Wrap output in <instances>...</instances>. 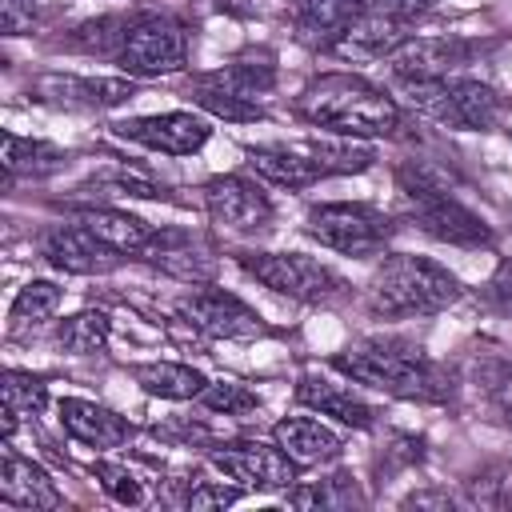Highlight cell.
Wrapping results in <instances>:
<instances>
[{
	"label": "cell",
	"mask_w": 512,
	"mask_h": 512,
	"mask_svg": "<svg viewBox=\"0 0 512 512\" xmlns=\"http://www.w3.org/2000/svg\"><path fill=\"white\" fill-rule=\"evenodd\" d=\"M404 40H408V20H400V16L384 12V8L364 4L356 12V20L344 28V36L328 52L332 56H344V60H384Z\"/></svg>",
	"instance_id": "obj_17"
},
{
	"label": "cell",
	"mask_w": 512,
	"mask_h": 512,
	"mask_svg": "<svg viewBox=\"0 0 512 512\" xmlns=\"http://www.w3.org/2000/svg\"><path fill=\"white\" fill-rule=\"evenodd\" d=\"M76 220H80L88 232H96L108 248H116V252H124V256H140V252L148 248L152 232H156V228H148L140 216L120 212V208H80Z\"/></svg>",
	"instance_id": "obj_24"
},
{
	"label": "cell",
	"mask_w": 512,
	"mask_h": 512,
	"mask_svg": "<svg viewBox=\"0 0 512 512\" xmlns=\"http://www.w3.org/2000/svg\"><path fill=\"white\" fill-rule=\"evenodd\" d=\"M468 44L460 36H408L400 48H392L388 68L400 84L416 80H444L456 76L460 64H468Z\"/></svg>",
	"instance_id": "obj_14"
},
{
	"label": "cell",
	"mask_w": 512,
	"mask_h": 512,
	"mask_svg": "<svg viewBox=\"0 0 512 512\" xmlns=\"http://www.w3.org/2000/svg\"><path fill=\"white\" fill-rule=\"evenodd\" d=\"M272 440L288 452V460L296 468H316V464H332L340 456V436L332 428H324L312 416H284L272 424Z\"/></svg>",
	"instance_id": "obj_20"
},
{
	"label": "cell",
	"mask_w": 512,
	"mask_h": 512,
	"mask_svg": "<svg viewBox=\"0 0 512 512\" xmlns=\"http://www.w3.org/2000/svg\"><path fill=\"white\" fill-rule=\"evenodd\" d=\"M296 112L336 136H356V140H376V136H392L400 128V108L396 100L368 84L364 76L352 72H324L316 76L300 96H296Z\"/></svg>",
	"instance_id": "obj_2"
},
{
	"label": "cell",
	"mask_w": 512,
	"mask_h": 512,
	"mask_svg": "<svg viewBox=\"0 0 512 512\" xmlns=\"http://www.w3.org/2000/svg\"><path fill=\"white\" fill-rule=\"evenodd\" d=\"M108 180H112V188L124 192V196H140V200H156V196H164V184H160L152 172L136 168V164H120Z\"/></svg>",
	"instance_id": "obj_38"
},
{
	"label": "cell",
	"mask_w": 512,
	"mask_h": 512,
	"mask_svg": "<svg viewBox=\"0 0 512 512\" xmlns=\"http://www.w3.org/2000/svg\"><path fill=\"white\" fill-rule=\"evenodd\" d=\"M180 320L212 340H256L268 336V324L260 320L256 308H248L240 296L224 288H196L176 304Z\"/></svg>",
	"instance_id": "obj_10"
},
{
	"label": "cell",
	"mask_w": 512,
	"mask_h": 512,
	"mask_svg": "<svg viewBox=\"0 0 512 512\" xmlns=\"http://www.w3.org/2000/svg\"><path fill=\"white\" fill-rule=\"evenodd\" d=\"M364 296L376 316H432L460 300V280L428 256L392 252L372 272Z\"/></svg>",
	"instance_id": "obj_3"
},
{
	"label": "cell",
	"mask_w": 512,
	"mask_h": 512,
	"mask_svg": "<svg viewBox=\"0 0 512 512\" xmlns=\"http://www.w3.org/2000/svg\"><path fill=\"white\" fill-rule=\"evenodd\" d=\"M484 300L496 308V312H512V256H504L492 272V280L484 284Z\"/></svg>",
	"instance_id": "obj_40"
},
{
	"label": "cell",
	"mask_w": 512,
	"mask_h": 512,
	"mask_svg": "<svg viewBox=\"0 0 512 512\" xmlns=\"http://www.w3.org/2000/svg\"><path fill=\"white\" fill-rule=\"evenodd\" d=\"M0 500L12 508H28V512H48V508L64 504L52 476L40 464L24 460L12 448V440H4V460H0Z\"/></svg>",
	"instance_id": "obj_18"
},
{
	"label": "cell",
	"mask_w": 512,
	"mask_h": 512,
	"mask_svg": "<svg viewBox=\"0 0 512 512\" xmlns=\"http://www.w3.org/2000/svg\"><path fill=\"white\" fill-rule=\"evenodd\" d=\"M244 496V488L224 484V480H192V488L184 492V508L204 512V508H228Z\"/></svg>",
	"instance_id": "obj_37"
},
{
	"label": "cell",
	"mask_w": 512,
	"mask_h": 512,
	"mask_svg": "<svg viewBox=\"0 0 512 512\" xmlns=\"http://www.w3.org/2000/svg\"><path fill=\"white\" fill-rule=\"evenodd\" d=\"M184 60H188V32L176 16L148 12V16L128 20V32H124V44L116 56L124 76H132V80L168 76V72H180Z\"/></svg>",
	"instance_id": "obj_6"
},
{
	"label": "cell",
	"mask_w": 512,
	"mask_h": 512,
	"mask_svg": "<svg viewBox=\"0 0 512 512\" xmlns=\"http://www.w3.org/2000/svg\"><path fill=\"white\" fill-rule=\"evenodd\" d=\"M32 96L68 108V112H96V108H116L136 96L132 76H68V72H44L32 80Z\"/></svg>",
	"instance_id": "obj_11"
},
{
	"label": "cell",
	"mask_w": 512,
	"mask_h": 512,
	"mask_svg": "<svg viewBox=\"0 0 512 512\" xmlns=\"http://www.w3.org/2000/svg\"><path fill=\"white\" fill-rule=\"evenodd\" d=\"M196 400H200V408H208L216 416H252L260 408L256 392H248L240 380H212V384H204V392Z\"/></svg>",
	"instance_id": "obj_33"
},
{
	"label": "cell",
	"mask_w": 512,
	"mask_h": 512,
	"mask_svg": "<svg viewBox=\"0 0 512 512\" xmlns=\"http://www.w3.org/2000/svg\"><path fill=\"white\" fill-rule=\"evenodd\" d=\"M140 256L148 264H156L160 272H168L176 280H188V284H208L216 276V248L208 240H200L196 232H184V228L152 232V240Z\"/></svg>",
	"instance_id": "obj_16"
},
{
	"label": "cell",
	"mask_w": 512,
	"mask_h": 512,
	"mask_svg": "<svg viewBox=\"0 0 512 512\" xmlns=\"http://www.w3.org/2000/svg\"><path fill=\"white\" fill-rule=\"evenodd\" d=\"M236 264L264 288L288 300H300V304H332L348 296V284L328 264L304 252H236Z\"/></svg>",
	"instance_id": "obj_5"
},
{
	"label": "cell",
	"mask_w": 512,
	"mask_h": 512,
	"mask_svg": "<svg viewBox=\"0 0 512 512\" xmlns=\"http://www.w3.org/2000/svg\"><path fill=\"white\" fill-rule=\"evenodd\" d=\"M108 332H112L108 312H100V308H84V312L60 320V328H56V344H60V352H68V356H92V352H100V348L108 344Z\"/></svg>",
	"instance_id": "obj_29"
},
{
	"label": "cell",
	"mask_w": 512,
	"mask_h": 512,
	"mask_svg": "<svg viewBox=\"0 0 512 512\" xmlns=\"http://www.w3.org/2000/svg\"><path fill=\"white\" fill-rule=\"evenodd\" d=\"M0 24L8 36H24V32H32V8H24V0H4Z\"/></svg>",
	"instance_id": "obj_41"
},
{
	"label": "cell",
	"mask_w": 512,
	"mask_h": 512,
	"mask_svg": "<svg viewBox=\"0 0 512 512\" xmlns=\"http://www.w3.org/2000/svg\"><path fill=\"white\" fill-rule=\"evenodd\" d=\"M356 484L352 476H332V480H308V484H296L288 488V504L292 508H348L356 504Z\"/></svg>",
	"instance_id": "obj_32"
},
{
	"label": "cell",
	"mask_w": 512,
	"mask_h": 512,
	"mask_svg": "<svg viewBox=\"0 0 512 512\" xmlns=\"http://www.w3.org/2000/svg\"><path fill=\"white\" fill-rule=\"evenodd\" d=\"M64 164H68V152L56 148V144H48V140L16 136V132L4 136V172H8V180H20V176L40 180V176L60 172Z\"/></svg>",
	"instance_id": "obj_26"
},
{
	"label": "cell",
	"mask_w": 512,
	"mask_h": 512,
	"mask_svg": "<svg viewBox=\"0 0 512 512\" xmlns=\"http://www.w3.org/2000/svg\"><path fill=\"white\" fill-rule=\"evenodd\" d=\"M244 156L264 180H272L280 188H308V184H316L324 176L316 168V160L304 156L300 148H268V144H260V148H248Z\"/></svg>",
	"instance_id": "obj_25"
},
{
	"label": "cell",
	"mask_w": 512,
	"mask_h": 512,
	"mask_svg": "<svg viewBox=\"0 0 512 512\" xmlns=\"http://www.w3.org/2000/svg\"><path fill=\"white\" fill-rule=\"evenodd\" d=\"M360 8H364V0H288L296 36L324 52L344 36V28L356 20Z\"/></svg>",
	"instance_id": "obj_21"
},
{
	"label": "cell",
	"mask_w": 512,
	"mask_h": 512,
	"mask_svg": "<svg viewBox=\"0 0 512 512\" xmlns=\"http://www.w3.org/2000/svg\"><path fill=\"white\" fill-rule=\"evenodd\" d=\"M40 256L60 268V272H72V276H104L112 268H120L124 252L108 248L96 232H88L80 220L76 224H56L40 236Z\"/></svg>",
	"instance_id": "obj_12"
},
{
	"label": "cell",
	"mask_w": 512,
	"mask_h": 512,
	"mask_svg": "<svg viewBox=\"0 0 512 512\" xmlns=\"http://www.w3.org/2000/svg\"><path fill=\"white\" fill-rule=\"evenodd\" d=\"M484 388H488L492 412H496V416H500V424L512 432V372H508V368H496V372L484 380Z\"/></svg>",
	"instance_id": "obj_39"
},
{
	"label": "cell",
	"mask_w": 512,
	"mask_h": 512,
	"mask_svg": "<svg viewBox=\"0 0 512 512\" xmlns=\"http://www.w3.org/2000/svg\"><path fill=\"white\" fill-rule=\"evenodd\" d=\"M332 368L396 400H444L448 380L428 352L404 336H364L332 356Z\"/></svg>",
	"instance_id": "obj_1"
},
{
	"label": "cell",
	"mask_w": 512,
	"mask_h": 512,
	"mask_svg": "<svg viewBox=\"0 0 512 512\" xmlns=\"http://www.w3.org/2000/svg\"><path fill=\"white\" fill-rule=\"evenodd\" d=\"M60 288L52 284V280H28L20 292H16V300H12V312H8V320H12V332H24V328H40L44 320H52L56 316V308H60Z\"/></svg>",
	"instance_id": "obj_30"
},
{
	"label": "cell",
	"mask_w": 512,
	"mask_h": 512,
	"mask_svg": "<svg viewBox=\"0 0 512 512\" xmlns=\"http://www.w3.org/2000/svg\"><path fill=\"white\" fill-rule=\"evenodd\" d=\"M304 408H316L320 416H332L348 428H372V408L348 388V384H336L328 376H316V372H304L296 380V392H292Z\"/></svg>",
	"instance_id": "obj_22"
},
{
	"label": "cell",
	"mask_w": 512,
	"mask_h": 512,
	"mask_svg": "<svg viewBox=\"0 0 512 512\" xmlns=\"http://www.w3.org/2000/svg\"><path fill=\"white\" fill-rule=\"evenodd\" d=\"M112 132L124 140H136L152 152H164V156H192L196 148H204L212 128H208V120H200L192 112H160V116L120 120V124H112Z\"/></svg>",
	"instance_id": "obj_15"
},
{
	"label": "cell",
	"mask_w": 512,
	"mask_h": 512,
	"mask_svg": "<svg viewBox=\"0 0 512 512\" xmlns=\"http://www.w3.org/2000/svg\"><path fill=\"white\" fill-rule=\"evenodd\" d=\"M300 152L312 156L324 176H328V172H336V176L364 172V168H372V160H376V152H372L364 140H356V136H336V132L308 136V140L300 144Z\"/></svg>",
	"instance_id": "obj_27"
},
{
	"label": "cell",
	"mask_w": 512,
	"mask_h": 512,
	"mask_svg": "<svg viewBox=\"0 0 512 512\" xmlns=\"http://www.w3.org/2000/svg\"><path fill=\"white\" fill-rule=\"evenodd\" d=\"M408 88V104L444 124V128H460V132H484L500 124L504 100L496 96V88L468 80V76H444V80H416L404 84Z\"/></svg>",
	"instance_id": "obj_4"
},
{
	"label": "cell",
	"mask_w": 512,
	"mask_h": 512,
	"mask_svg": "<svg viewBox=\"0 0 512 512\" xmlns=\"http://www.w3.org/2000/svg\"><path fill=\"white\" fill-rule=\"evenodd\" d=\"M192 100H196L204 112H212V116H220V120H232V124H248V120H260V116H264V108H260L256 100H240V96L212 92V88H200V84H192Z\"/></svg>",
	"instance_id": "obj_35"
},
{
	"label": "cell",
	"mask_w": 512,
	"mask_h": 512,
	"mask_svg": "<svg viewBox=\"0 0 512 512\" xmlns=\"http://www.w3.org/2000/svg\"><path fill=\"white\" fill-rule=\"evenodd\" d=\"M204 208L220 228L232 232H264L272 224V200L244 176H212L204 184Z\"/></svg>",
	"instance_id": "obj_13"
},
{
	"label": "cell",
	"mask_w": 512,
	"mask_h": 512,
	"mask_svg": "<svg viewBox=\"0 0 512 512\" xmlns=\"http://www.w3.org/2000/svg\"><path fill=\"white\" fill-rule=\"evenodd\" d=\"M92 472H96L100 488H104L116 504H128V508L144 504V484L136 480V472H132V468L112 464V460H96V464H92Z\"/></svg>",
	"instance_id": "obj_36"
},
{
	"label": "cell",
	"mask_w": 512,
	"mask_h": 512,
	"mask_svg": "<svg viewBox=\"0 0 512 512\" xmlns=\"http://www.w3.org/2000/svg\"><path fill=\"white\" fill-rule=\"evenodd\" d=\"M208 464L220 476H228V484H236L244 492L292 488V480H296V464L288 460V452L280 444H260V440L220 444V448H212Z\"/></svg>",
	"instance_id": "obj_9"
},
{
	"label": "cell",
	"mask_w": 512,
	"mask_h": 512,
	"mask_svg": "<svg viewBox=\"0 0 512 512\" xmlns=\"http://www.w3.org/2000/svg\"><path fill=\"white\" fill-rule=\"evenodd\" d=\"M124 32H128V20H120V16H100V20L80 24V28H76V36H72V44H76V48H84V52L120 56Z\"/></svg>",
	"instance_id": "obj_34"
},
{
	"label": "cell",
	"mask_w": 512,
	"mask_h": 512,
	"mask_svg": "<svg viewBox=\"0 0 512 512\" xmlns=\"http://www.w3.org/2000/svg\"><path fill=\"white\" fill-rule=\"evenodd\" d=\"M496 508H512V480H500V492L492 496Z\"/></svg>",
	"instance_id": "obj_43"
},
{
	"label": "cell",
	"mask_w": 512,
	"mask_h": 512,
	"mask_svg": "<svg viewBox=\"0 0 512 512\" xmlns=\"http://www.w3.org/2000/svg\"><path fill=\"white\" fill-rule=\"evenodd\" d=\"M0 392H4V412L12 416H40L48 408V384L32 372L8 368L0 380Z\"/></svg>",
	"instance_id": "obj_31"
},
{
	"label": "cell",
	"mask_w": 512,
	"mask_h": 512,
	"mask_svg": "<svg viewBox=\"0 0 512 512\" xmlns=\"http://www.w3.org/2000/svg\"><path fill=\"white\" fill-rule=\"evenodd\" d=\"M192 84L260 104V96H268L276 88V64H272V56H244V60H228L212 72H196Z\"/></svg>",
	"instance_id": "obj_23"
},
{
	"label": "cell",
	"mask_w": 512,
	"mask_h": 512,
	"mask_svg": "<svg viewBox=\"0 0 512 512\" xmlns=\"http://www.w3.org/2000/svg\"><path fill=\"white\" fill-rule=\"evenodd\" d=\"M404 200H408V216L416 220V228L428 232L432 240H444L456 248L492 244V228L472 208H464L452 196V188H408Z\"/></svg>",
	"instance_id": "obj_8"
},
{
	"label": "cell",
	"mask_w": 512,
	"mask_h": 512,
	"mask_svg": "<svg viewBox=\"0 0 512 512\" xmlns=\"http://www.w3.org/2000/svg\"><path fill=\"white\" fill-rule=\"evenodd\" d=\"M56 412H60L64 432L72 440L88 444V448H120L132 436V428H128L124 416H116L112 408H104L96 400H84V396H64L56 404Z\"/></svg>",
	"instance_id": "obj_19"
},
{
	"label": "cell",
	"mask_w": 512,
	"mask_h": 512,
	"mask_svg": "<svg viewBox=\"0 0 512 512\" xmlns=\"http://www.w3.org/2000/svg\"><path fill=\"white\" fill-rule=\"evenodd\" d=\"M396 224L372 204H316L308 212V236L344 256H376L392 240Z\"/></svg>",
	"instance_id": "obj_7"
},
{
	"label": "cell",
	"mask_w": 512,
	"mask_h": 512,
	"mask_svg": "<svg viewBox=\"0 0 512 512\" xmlns=\"http://www.w3.org/2000/svg\"><path fill=\"white\" fill-rule=\"evenodd\" d=\"M132 380L148 392V396H160V400H196L204 392V376L188 364H172V360H152V364H136L132 368Z\"/></svg>",
	"instance_id": "obj_28"
},
{
	"label": "cell",
	"mask_w": 512,
	"mask_h": 512,
	"mask_svg": "<svg viewBox=\"0 0 512 512\" xmlns=\"http://www.w3.org/2000/svg\"><path fill=\"white\" fill-rule=\"evenodd\" d=\"M364 4H372V8H384V12H392V16H400V20H416V16H424L436 0H364Z\"/></svg>",
	"instance_id": "obj_42"
}]
</instances>
